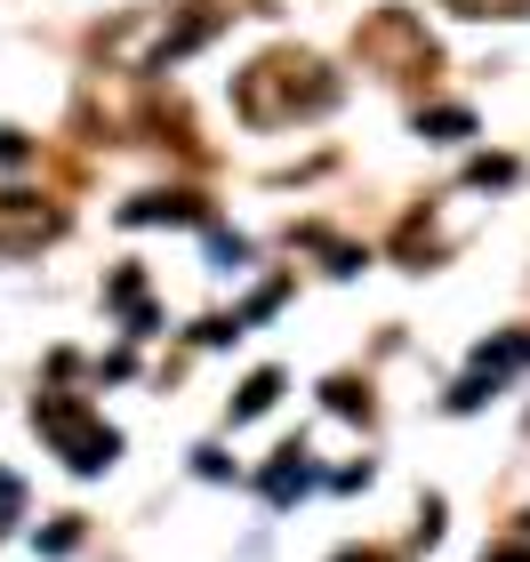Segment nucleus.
I'll list each match as a JSON object with an SVG mask.
<instances>
[{"instance_id": "1", "label": "nucleus", "mask_w": 530, "mask_h": 562, "mask_svg": "<svg viewBox=\"0 0 530 562\" xmlns=\"http://www.w3.org/2000/svg\"><path fill=\"white\" fill-rule=\"evenodd\" d=\"M33 426L48 434V442H57V458H65L72 474H105L113 458H121V434H113V426H97L72 394H41V402H33Z\"/></svg>"}, {"instance_id": "2", "label": "nucleus", "mask_w": 530, "mask_h": 562, "mask_svg": "<svg viewBox=\"0 0 530 562\" xmlns=\"http://www.w3.org/2000/svg\"><path fill=\"white\" fill-rule=\"evenodd\" d=\"M530 362V329H522V338H498V346H483V353H474V370L459 378V394H450V411H474V402H483V394H498V386H507V378Z\"/></svg>"}, {"instance_id": "3", "label": "nucleus", "mask_w": 530, "mask_h": 562, "mask_svg": "<svg viewBox=\"0 0 530 562\" xmlns=\"http://www.w3.org/2000/svg\"><path fill=\"white\" fill-rule=\"evenodd\" d=\"M57 234V210H41L33 193H0V249H33Z\"/></svg>"}, {"instance_id": "4", "label": "nucleus", "mask_w": 530, "mask_h": 562, "mask_svg": "<svg viewBox=\"0 0 530 562\" xmlns=\"http://www.w3.org/2000/svg\"><path fill=\"white\" fill-rule=\"evenodd\" d=\"M306 482H314L306 450H282V458H273V467H266V498H273V506H290L297 491H306Z\"/></svg>"}, {"instance_id": "5", "label": "nucleus", "mask_w": 530, "mask_h": 562, "mask_svg": "<svg viewBox=\"0 0 530 562\" xmlns=\"http://www.w3.org/2000/svg\"><path fill=\"white\" fill-rule=\"evenodd\" d=\"M273 394H282V370H258L249 386L234 394V418H258V411H273Z\"/></svg>"}, {"instance_id": "6", "label": "nucleus", "mask_w": 530, "mask_h": 562, "mask_svg": "<svg viewBox=\"0 0 530 562\" xmlns=\"http://www.w3.org/2000/svg\"><path fill=\"white\" fill-rule=\"evenodd\" d=\"M41 547H48V554H72V547H81V515L48 522V530H41Z\"/></svg>"}, {"instance_id": "7", "label": "nucleus", "mask_w": 530, "mask_h": 562, "mask_svg": "<svg viewBox=\"0 0 530 562\" xmlns=\"http://www.w3.org/2000/svg\"><path fill=\"white\" fill-rule=\"evenodd\" d=\"M426 130H435V137H466V130H474V121H466L459 105H442V113H426Z\"/></svg>"}, {"instance_id": "8", "label": "nucleus", "mask_w": 530, "mask_h": 562, "mask_svg": "<svg viewBox=\"0 0 530 562\" xmlns=\"http://www.w3.org/2000/svg\"><path fill=\"white\" fill-rule=\"evenodd\" d=\"M16 506H24V491H16V474H0V530L16 522Z\"/></svg>"}, {"instance_id": "9", "label": "nucleus", "mask_w": 530, "mask_h": 562, "mask_svg": "<svg viewBox=\"0 0 530 562\" xmlns=\"http://www.w3.org/2000/svg\"><path fill=\"white\" fill-rule=\"evenodd\" d=\"M490 562H530V547H498V554H490Z\"/></svg>"}, {"instance_id": "10", "label": "nucleus", "mask_w": 530, "mask_h": 562, "mask_svg": "<svg viewBox=\"0 0 530 562\" xmlns=\"http://www.w3.org/2000/svg\"><path fill=\"white\" fill-rule=\"evenodd\" d=\"M483 9H530V0H483Z\"/></svg>"}, {"instance_id": "11", "label": "nucleus", "mask_w": 530, "mask_h": 562, "mask_svg": "<svg viewBox=\"0 0 530 562\" xmlns=\"http://www.w3.org/2000/svg\"><path fill=\"white\" fill-rule=\"evenodd\" d=\"M338 562H386V554H338Z\"/></svg>"}]
</instances>
